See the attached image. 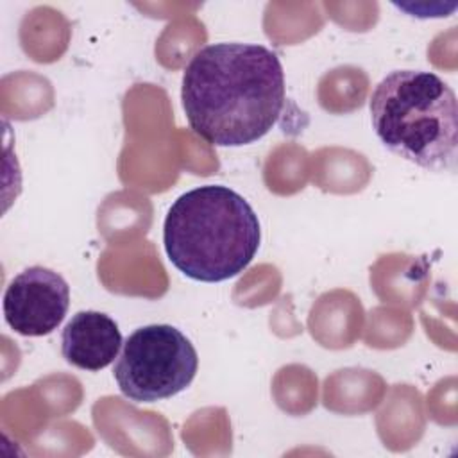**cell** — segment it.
Wrapping results in <instances>:
<instances>
[{"label": "cell", "mask_w": 458, "mask_h": 458, "mask_svg": "<svg viewBox=\"0 0 458 458\" xmlns=\"http://www.w3.org/2000/svg\"><path fill=\"white\" fill-rule=\"evenodd\" d=\"M369 109L372 129L390 152L431 172H454L458 102L437 73L390 72L374 88Z\"/></svg>", "instance_id": "3"}, {"label": "cell", "mask_w": 458, "mask_h": 458, "mask_svg": "<svg viewBox=\"0 0 458 458\" xmlns=\"http://www.w3.org/2000/svg\"><path fill=\"white\" fill-rule=\"evenodd\" d=\"M181 100L190 127L208 143H254L276 125L284 107L283 64L263 45H206L182 73Z\"/></svg>", "instance_id": "1"}, {"label": "cell", "mask_w": 458, "mask_h": 458, "mask_svg": "<svg viewBox=\"0 0 458 458\" xmlns=\"http://www.w3.org/2000/svg\"><path fill=\"white\" fill-rule=\"evenodd\" d=\"M259 240L261 227L252 206L222 184H204L179 195L163 224L170 263L200 283H220L243 272Z\"/></svg>", "instance_id": "2"}, {"label": "cell", "mask_w": 458, "mask_h": 458, "mask_svg": "<svg viewBox=\"0 0 458 458\" xmlns=\"http://www.w3.org/2000/svg\"><path fill=\"white\" fill-rule=\"evenodd\" d=\"M70 308V286L47 267H29L5 288L4 318L21 336H45L61 326Z\"/></svg>", "instance_id": "5"}, {"label": "cell", "mask_w": 458, "mask_h": 458, "mask_svg": "<svg viewBox=\"0 0 458 458\" xmlns=\"http://www.w3.org/2000/svg\"><path fill=\"white\" fill-rule=\"evenodd\" d=\"M199 369V356L184 333L170 324H150L127 336L113 376L134 403H154L186 390Z\"/></svg>", "instance_id": "4"}, {"label": "cell", "mask_w": 458, "mask_h": 458, "mask_svg": "<svg viewBox=\"0 0 458 458\" xmlns=\"http://www.w3.org/2000/svg\"><path fill=\"white\" fill-rule=\"evenodd\" d=\"M123 345L118 324L102 311L75 313L61 333L63 358L82 370L97 372L118 358Z\"/></svg>", "instance_id": "6"}]
</instances>
